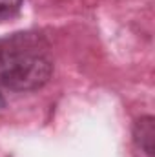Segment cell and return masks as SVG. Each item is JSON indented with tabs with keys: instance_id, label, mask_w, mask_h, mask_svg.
Instances as JSON below:
<instances>
[{
	"instance_id": "6da1fadb",
	"label": "cell",
	"mask_w": 155,
	"mask_h": 157,
	"mask_svg": "<svg viewBox=\"0 0 155 157\" xmlns=\"http://www.w3.org/2000/svg\"><path fill=\"white\" fill-rule=\"evenodd\" d=\"M53 73L47 46L39 35L15 33L0 40V86L11 91L42 88Z\"/></svg>"
},
{
	"instance_id": "7a4b0ae2",
	"label": "cell",
	"mask_w": 155,
	"mask_h": 157,
	"mask_svg": "<svg viewBox=\"0 0 155 157\" xmlns=\"http://www.w3.org/2000/svg\"><path fill=\"white\" fill-rule=\"evenodd\" d=\"M153 117H141L133 126V143L146 157H153Z\"/></svg>"
},
{
	"instance_id": "3957f363",
	"label": "cell",
	"mask_w": 155,
	"mask_h": 157,
	"mask_svg": "<svg viewBox=\"0 0 155 157\" xmlns=\"http://www.w3.org/2000/svg\"><path fill=\"white\" fill-rule=\"evenodd\" d=\"M24 0H0V22L11 20L18 15Z\"/></svg>"
},
{
	"instance_id": "277c9868",
	"label": "cell",
	"mask_w": 155,
	"mask_h": 157,
	"mask_svg": "<svg viewBox=\"0 0 155 157\" xmlns=\"http://www.w3.org/2000/svg\"><path fill=\"white\" fill-rule=\"evenodd\" d=\"M4 106V97H2V93H0V108Z\"/></svg>"
}]
</instances>
